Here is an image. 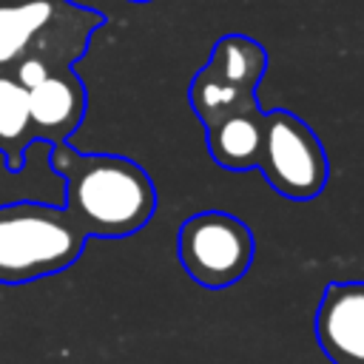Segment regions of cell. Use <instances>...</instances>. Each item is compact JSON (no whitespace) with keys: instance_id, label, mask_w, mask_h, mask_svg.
Here are the masks:
<instances>
[{"instance_id":"cell-11","label":"cell","mask_w":364,"mask_h":364,"mask_svg":"<svg viewBox=\"0 0 364 364\" xmlns=\"http://www.w3.org/2000/svg\"><path fill=\"white\" fill-rule=\"evenodd\" d=\"M131 3H151V0H131Z\"/></svg>"},{"instance_id":"cell-9","label":"cell","mask_w":364,"mask_h":364,"mask_svg":"<svg viewBox=\"0 0 364 364\" xmlns=\"http://www.w3.org/2000/svg\"><path fill=\"white\" fill-rule=\"evenodd\" d=\"M262 128L264 111L259 105L222 117L219 122L205 128L208 154L225 171H253L262 151Z\"/></svg>"},{"instance_id":"cell-5","label":"cell","mask_w":364,"mask_h":364,"mask_svg":"<svg viewBox=\"0 0 364 364\" xmlns=\"http://www.w3.org/2000/svg\"><path fill=\"white\" fill-rule=\"evenodd\" d=\"M176 250L185 273L205 290L236 284L253 264L250 228L228 210H199L179 225Z\"/></svg>"},{"instance_id":"cell-1","label":"cell","mask_w":364,"mask_h":364,"mask_svg":"<svg viewBox=\"0 0 364 364\" xmlns=\"http://www.w3.org/2000/svg\"><path fill=\"white\" fill-rule=\"evenodd\" d=\"M48 148L51 171L65 179V210L85 236L125 239L154 219L156 188L139 162L119 154H85L68 142Z\"/></svg>"},{"instance_id":"cell-2","label":"cell","mask_w":364,"mask_h":364,"mask_svg":"<svg viewBox=\"0 0 364 364\" xmlns=\"http://www.w3.org/2000/svg\"><path fill=\"white\" fill-rule=\"evenodd\" d=\"M102 23L100 11L74 0H0V74L31 57L74 68Z\"/></svg>"},{"instance_id":"cell-4","label":"cell","mask_w":364,"mask_h":364,"mask_svg":"<svg viewBox=\"0 0 364 364\" xmlns=\"http://www.w3.org/2000/svg\"><path fill=\"white\" fill-rule=\"evenodd\" d=\"M256 171L284 199L310 202L327 185V154L316 131L293 111H264Z\"/></svg>"},{"instance_id":"cell-8","label":"cell","mask_w":364,"mask_h":364,"mask_svg":"<svg viewBox=\"0 0 364 364\" xmlns=\"http://www.w3.org/2000/svg\"><path fill=\"white\" fill-rule=\"evenodd\" d=\"M199 71L225 88L256 97L267 74V48L247 34H222Z\"/></svg>"},{"instance_id":"cell-7","label":"cell","mask_w":364,"mask_h":364,"mask_svg":"<svg viewBox=\"0 0 364 364\" xmlns=\"http://www.w3.org/2000/svg\"><path fill=\"white\" fill-rule=\"evenodd\" d=\"M85 108H88V94L82 80L74 74V68L57 71L40 85H34L28 91L34 142H46V145L68 142V136L85 119Z\"/></svg>"},{"instance_id":"cell-3","label":"cell","mask_w":364,"mask_h":364,"mask_svg":"<svg viewBox=\"0 0 364 364\" xmlns=\"http://www.w3.org/2000/svg\"><path fill=\"white\" fill-rule=\"evenodd\" d=\"M85 242L65 205L6 202L0 205V284L17 287L63 273L82 256Z\"/></svg>"},{"instance_id":"cell-6","label":"cell","mask_w":364,"mask_h":364,"mask_svg":"<svg viewBox=\"0 0 364 364\" xmlns=\"http://www.w3.org/2000/svg\"><path fill=\"white\" fill-rule=\"evenodd\" d=\"M316 341L333 364H364V282H330L316 307Z\"/></svg>"},{"instance_id":"cell-10","label":"cell","mask_w":364,"mask_h":364,"mask_svg":"<svg viewBox=\"0 0 364 364\" xmlns=\"http://www.w3.org/2000/svg\"><path fill=\"white\" fill-rule=\"evenodd\" d=\"M34 142L28 91L11 77L0 74V156L11 173H20L26 148Z\"/></svg>"}]
</instances>
